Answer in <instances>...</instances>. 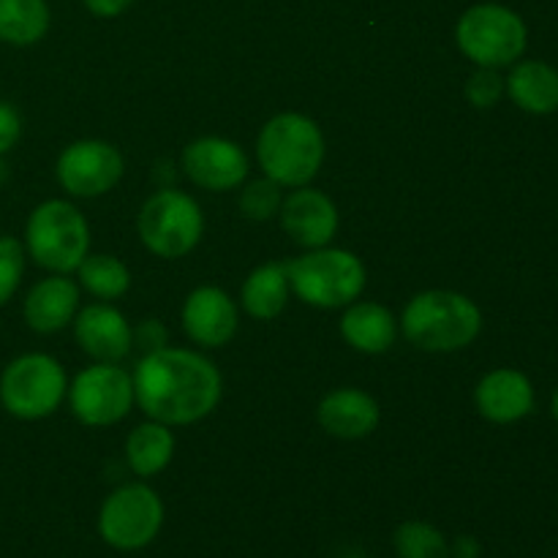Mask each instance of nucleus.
Masks as SVG:
<instances>
[{"label":"nucleus","instance_id":"nucleus-2","mask_svg":"<svg viewBox=\"0 0 558 558\" xmlns=\"http://www.w3.org/2000/svg\"><path fill=\"white\" fill-rule=\"evenodd\" d=\"M256 158L265 178L276 180L281 189H300L319 174L325 161V136L305 114L281 112L262 125Z\"/></svg>","mask_w":558,"mask_h":558},{"label":"nucleus","instance_id":"nucleus-35","mask_svg":"<svg viewBox=\"0 0 558 558\" xmlns=\"http://www.w3.org/2000/svg\"><path fill=\"white\" fill-rule=\"evenodd\" d=\"M341 558H371V556H365V554H360V550H349V554H343Z\"/></svg>","mask_w":558,"mask_h":558},{"label":"nucleus","instance_id":"nucleus-9","mask_svg":"<svg viewBox=\"0 0 558 558\" xmlns=\"http://www.w3.org/2000/svg\"><path fill=\"white\" fill-rule=\"evenodd\" d=\"M163 526V501L150 485L129 483L114 488L98 510V537L114 550L134 554L147 548Z\"/></svg>","mask_w":558,"mask_h":558},{"label":"nucleus","instance_id":"nucleus-4","mask_svg":"<svg viewBox=\"0 0 558 558\" xmlns=\"http://www.w3.org/2000/svg\"><path fill=\"white\" fill-rule=\"evenodd\" d=\"M25 254L49 272H76L90 248L85 216L65 199H47L27 216Z\"/></svg>","mask_w":558,"mask_h":558},{"label":"nucleus","instance_id":"nucleus-8","mask_svg":"<svg viewBox=\"0 0 558 558\" xmlns=\"http://www.w3.org/2000/svg\"><path fill=\"white\" fill-rule=\"evenodd\" d=\"M136 229L147 251L161 259H180L199 245L205 216L185 191L161 189L142 205Z\"/></svg>","mask_w":558,"mask_h":558},{"label":"nucleus","instance_id":"nucleus-29","mask_svg":"<svg viewBox=\"0 0 558 558\" xmlns=\"http://www.w3.org/2000/svg\"><path fill=\"white\" fill-rule=\"evenodd\" d=\"M22 136V118L9 101H0V156L11 150Z\"/></svg>","mask_w":558,"mask_h":558},{"label":"nucleus","instance_id":"nucleus-22","mask_svg":"<svg viewBox=\"0 0 558 558\" xmlns=\"http://www.w3.org/2000/svg\"><path fill=\"white\" fill-rule=\"evenodd\" d=\"M174 456V434L169 425L156 423H142L125 439V461H129L131 472L142 480H150L161 474L163 469L172 463Z\"/></svg>","mask_w":558,"mask_h":558},{"label":"nucleus","instance_id":"nucleus-21","mask_svg":"<svg viewBox=\"0 0 558 558\" xmlns=\"http://www.w3.org/2000/svg\"><path fill=\"white\" fill-rule=\"evenodd\" d=\"M289 294H292V287H289L287 262H267V265L256 267L240 289L243 308L248 311V316L262 322L276 319L287 308Z\"/></svg>","mask_w":558,"mask_h":558},{"label":"nucleus","instance_id":"nucleus-31","mask_svg":"<svg viewBox=\"0 0 558 558\" xmlns=\"http://www.w3.org/2000/svg\"><path fill=\"white\" fill-rule=\"evenodd\" d=\"M82 3L87 5V11H90V14L109 20V16L123 14V11L129 9V5L134 3V0H82Z\"/></svg>","mask_w":558,"mask_h":558},{"label":"nucleus","instance_id":"nucleus-27","mask_svg":"<svg viewBox=\"0 0 558 558\" xmlns=\"http://www.w3.org/2000/svg\"><path fill=\"white\" fill-rule=\"evenodd\" d=\"M25 245L11 234H0V308L9 303L20 289L25 276Z\"/></svg>","mask_w":558,"mask_h":558},{"label":"nucleus","instance_id":"nucleus-19","mask_svg":"<svg viewBox=\"0 0 558 558\" xmlns=\"http://www.w3.org/2000/svg\"><path fill=\"white\" fill-rule=\"evenodd\" d=\"M507 96L529 114L558 112V71L545 60H518L505 80Z\"/></svg>","mask_w":558,"mask_h":558},{"label":"nucleus","instance_id":"nucleus-32","mask_svg":"<svg viewBox=\"0 0 558 558\" xmlns=\"http://www.w3.org/2000/svg\"><path fill=\"white\" fill-rule=\"evenodd\" d=\"M452 558H480V543L474 537H458L450 545Z\"/></svg>","mask_w":558,"mask_h":558},{"label":"nucleus","instance_id":"nucleus-6","mask_svg":"<svg viewBox=\"0 0 558 558\" xmlns=\"http://www.w3.org/2000/svg\"><path fill=\"white\" fill-rule=\"evenodd\" d=\"M458 49L477 69H507L526 52L529 27L518 11L501 3H477L456 25Z\"/></svg>","mask_w":558,"mask_h":558},{"label":"nucleus","instance_id":"nucleus-28","mask_svg":"<svg viewBox=\"0 0 558 558\" xmlns=\"http://www.w3.org/2000/svg\"><path fill=\"white\" fill-rule=\"evenodd\" d=\"M507 93L505 76L499 69H477L466 82V101L477 109H490Z\"/></svg>","mask_w":558,"mask_h":558},{"label":"nucleus","instance_id":"nucleus-10","mask_svg":"<svg viewBox=\"0 0 558 558\" xmlns=\"http://www.w3.org/2000/svg\"><path fill=\"white\" fill-rule=\"evenodd\" d=\"M69 407L82 425L107 428L134 407V381L118 363H96L69 385Z\"/></svg>","mask_w":558,"mask_h":558},{"label":"nucleus","instance_id":"nucleus-17","mask_svg":"<svg viewBox=\"0 0 558 558\" xmlns=\"http://www.w3.org/2000/svg\"><path fill=\"white\" fill-rule=\"evenodd\" d=\"M76 311H80V283L60 272L41 278L22 303L25 325L41 336H52V332L69 327Z\"/></svg>","mask_w":558,"mask_h":558},{"label":"nucleus","instance_id":"nucleus-3","mask_svg":"<svg viewBox=\"0 0 558 558\" xmlns=\"http://www.w3.org/2000/svg\"><path fill=\"white\" fill-rule=\"evenodd\" d=\"M401 330L409 343L423 352H458L477 341L483 314L466 294L430 289L409 300L401 316Z\"/></svg>","mask_w":558,"mask_h":558},{"label":"nucleus","instance_id":"nucleus-1","mask_svg":"<svg viewBox=\"0 0 558 558\" xmlns=\"http://www.w3.org/2000/svg\"><path fill=\"white\" fill-rule=\"evenodd\" d=\"M134 401L150 420L163 425H191L205 420L221 401L223 379L199 352L163 347L136 363Z\"/></svg>","mask_w":558,"mask_h":558},{"label":"nucleus","instance_id":"nucleus-26","mask_svg":"<svg viewBox=\"0 0 558 558\" xmlns=\"http://www.w3.org/2000/svg\"><path fill=\"white\" fill-rule=\"evenodd\" d=\"M281 185L270 178L251 180L240 194V213L248 221H270L278 210H281Z\"/></svg>","mask_w":558,"mask_h":558},{"label":"nucleus","instance_id":"nucleus-34","mask_svg":"<svg viewBox=\"0 0 558 558\" xmlns=\"http://www.w3.org/2000/svg\"><path fill=\"white\" fill-rule=\"evenodd\" d=\"M550 414H554V420L558 423V390L554 392V398H550Z\"/></svg>","mask_w":558,"mask_h":558},{"label":"nucleus","instance_id":"nucleus-25","mask_svg":"<svg viewBox=\"0 0 558 558\" xmlns=\"http://www.w3.org/2000/svg\"><path fill=\"white\" fill-rule=\"evenodd\" d=\"M398 558H452L450 539L428 521H403L392 534Z\"/></svg>","mask_w":558,"mask_h":558},{"label":"nucleus","instance_id":"nucleus-7","mask_svg":"<svg viewBox=\"0 0 558 558\" xmlns=\"http://www.w3.org/2000/svg\"><path fill=\"white\" fill-rule=\"evenodd\" d=\"M65 392H69V379L63 365L52 354H20L0 374V407L11 417L27 423L58 412Z\"/></svg>","mask_w":558,"mask_h":558},{"label":"nucleus","instance_id":"nucleus-20","mask_svg":"<svg viewBox=\"0 0 558 558\" xmlns=\"http://www.w3.org/2000/svg\"><path fill=\"white\" fill-rule=\"evenodd\" d=\"M341 336L363 354H381L396 343L398 322L385 305L352 303L341 319Z\"/></svg>","mask_w":558,"mask_h":558},{"label":"nucleus","instance_id":"nucleus-14","mask_svg":"<svg viewBox=\"0 0 558 558\" xmlns=\"http://www.w3.org/2000/svg\"><path fill=\"white\" fill-rule=\"evenodd\" d=\"M180 322L191 341L205 349H218L238 332V305L223 289L199 287L185 298Z\"/></svg>","mask_w":558,"mask_h":558},{"label":"nucleus","instance_id":"nucleus-15","mask_svg":"<svg viewBox=\"0 0 558 558\" xmlns=\"http://www.w3.org/2000/svg\"><path fill=\"white\" fill-rule=\"evenodd\" d=\"M76 343L96 363H120L134 347V330L118 308L107 303H93L76 311Z\"/></svg>","mask_w":558,"mask_h":558},{"label":"nucleus","instance_id":"nucleus-24","mask_svg":"<svg viewBox=\"0 0 558 558\" xmlns=\"http://www.w3.org/2000/svg\"><path fill=\"white\" fill-rule=\"evenodd\" d=\"M80 283L98 300H118L129 292L131 287V272L118 256L109 254H93L82 259L76 267Z\"/></svg>","mask_w":558,"mask_h":558},{"label":"nucleus","instance_id":"nucleus-5","mask_svg":"<svg viewBox=\"0 0 558 558\" xmlns=\"http://www.w3.org/2000/svg\"><path fill=\"white\" fill-rule=\"evenodd\" d=\"M289 287L314 308L352 305L365 289V265L360 256L343 248H311L308 254L287 262Z\"/></svg>","mask_w":558,"mask_h":558},{"label":"nucleus","instance_id":"nucleus-33","mask_svg":"<svg viewBox=\"0 0 558 558\" xmlns=\"http://www.w3.org/2000/svg\"><path fill=\"white\" fill-rule=\"evenodd\" d=\"M5 180H9V167H5L3 156H0V185H3Z\"/></svg>","mask_w":558,"mask_h":558},{"label":"nucleus","instance_id":"nucleus-11","mask_svg":"<svg viewBox=\"0 0 558 558\" xmlns=\"http://www.w3.org/2000/svg\"><path fill=\"white\" fill-rule=\"evenodd\" d=\"M125 161L120 150L101 140H80L58 158V183L80 199H93L120 183Z\"/></svg>","mask_w":558,"mask_h":558},{"label":"nucleus","instance_id":"nucleus-16","mask_svg":"<svg viewBox=\"0 0 558 558\" xmlns=\"http://www.w3.org/2000/svg\"><path fill=\"white\" fill-rule=\"evenodd\" d=\"M477 412L488 423L510 425L534 412V385L515 368H496L480 379L474 390Z\"/></svg>","mask_w":558,"mask_h":558},{"label":"nucleus","instance_id":"nucleus-12","mask_svg":"<svg viewBox=\"0 0 558 558\" xmlns=\"http://www.w3.org/2000/svg\"><path fill=\"white\" fill-rule=\"evenodd\" d=\"M183 172L205 191H234L248 178V156L243 147L223 136H202L183 150Z\"/></svg>","mask_w":558,"mask_h":558},{"label":"nucleus","instance_id":"nucleus-18","mask_svg":"<svg viewBox=\"0 0 558 558\" xmlns=\"http://www.w3.org/2000/svg\"><path fill=\"white\" fill-rule=\"evenodd\" d=\"M322 428L336 439H365L379 425V403L357 387H338L322 398L316 409Z\"/></svg>","mask_w":558,"mask_h":558},{"label":"nucleus","instance_id":"nucleus-13","mask_svg":"<svg viewBox=\"0 0 558 558\" xmlns=\"http://www.w3.org/2000/svg\"><path fill=\"white\" fill-rule=\"evenodd\" d=\"M281 227L303 248H325L338 232V210L319 189L300 185L281 202Z\"/></svg>","mask_w":558,"mask_h":558},{"label":"nucleus","instance_id":"nucleus-23","mask_svg":"<svg viewBox=\"0 0 558 558\" xmlns=\"http://www.w3.org/2000/svg\"><path fill=\"white\" fill-rule=\"evenodd\" d=\"M47 0H0V41L9 47H31L49 31Z\"/></svg>","mask_w":558,"mask_h":558},{"label":"nucleus","instance_id":"nucleus-30","mask_svg":"<svg viewBox=\"0 0 558 558\" xmlns=\"http://www.w3.org/2000/svg\"><path fill=\"white\" fill-rule=\"evenodd\" d=\"M134 343H140L145 349V354L156 352V349L167 347V330H163V325L158 319H145L134 330Z\"/></svg>","mask_w":558,"mask_h":558}]
</instances>
